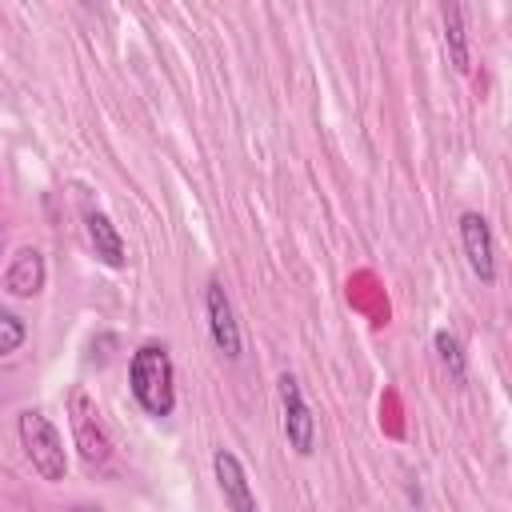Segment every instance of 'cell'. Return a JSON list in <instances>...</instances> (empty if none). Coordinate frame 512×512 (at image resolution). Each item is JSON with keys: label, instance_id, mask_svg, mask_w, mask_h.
<instances>
[{"label": "cell", "instance_id": "3", "mask_svg": "<svg viewBox=\"0 0 512 512\" xmlns=\"http://www.w3.org/2000/svg\"><path fill=\"white\" fill-rule=\"evenodd\" d=\"M68 424H72V440H76L84 464L88 468H100L112 456V440H108V428H104V420L96 412V400L80 384L68 392Z\"/></svg>", "mask_w": 512, "mask_h": 512}, {"label": "cell", "instance_id": "10", "mask_svg": "<svg viewBox=\"0 0 512 512\" xmlns=\"http://www.w3.org/2000/svg\"><path fill=\"white\" fill-rule=\"evenodd\" d=\"M444 44L452 52V64L460 72H468V32H464V8L460 4L444 8Z\"/></svg>", "mask_w": 512, "mask_h": 512}, {"label": "cell", "instance_id": "11", "mask_svg": "<svg viewBox=\"0 0 512 512\" xmlns=\"http://www.w3.org/2000/svg\"><path fill=\"white\" fill-rule=\"evenodd\" d=\"M432 344H436V352H440V364L448 368V376L456 380V384H464V348H460V340L448 332V328H440L436 336H432Z\"/></svg>", "mask_w": 512, "mask_h": 512}, {"label": "cell", "instance_id": "9", "mask_svg": "<svg viewBox=\"0 0 512 512\" xmlns=\"http://www.w3.org/2000/svg\"><path fill=\"white\" fill-rule=\"evenodd\" d=\"M84 224H88V244H92L96 260L108 264V268H120V264H124V240H120L116 224H112L104 212H96V208L84 216Z\"/></svg>", "mask_w": 512, "mask_h": 512}, {"label": "cell", "instance_id": "7", "mask_svg": "<svg viewBox=\"0 0 512 512\" xmlns=\"http://www.w3.org/2000/svg\"><path fill=\"white\" fill-rule=\"evenodd\" d=\"M212 468H216V484H220V492H224V504H228L232 512H256V496H252L248 472H244V464H240L228 448H220V452L212 456Z\"/></svg>", "mask_w": 512, "mask_h": 512}, {"label": "cell", "instance_id": "8", "mask_svg": "<svg viewBox=\"0 0 512 512\" xmlns=\"http://www.w3.org/2000/svg\"><path fill=\"white\" fill-rule=\"evenodd\" d=\"M4 284H8L12 296H24V300L36 296V292L44 288V256H40L36 248H20V252L12 256V264H8Z\"/></svg>", "mask_w": 512, "mask_h": 512}, {"label": "cell", "instance_id": "12", "mask_svg": "<svg viewBox=\"0 0 512 512\" xmlns=\"http://www.w3.org/2000/svg\"><path fill=\"white\" fill-rule=\"evenodd\" d=\"M20 344H24V320L0 308V356H8V352H16Z\"/></svg>", "mask_w": 512, "mask_h": 512}, {"label": "cell", "instance_id": "5", "mask_svg": "<svg viewBox=\"0 0 512 512\" xmlns=\"http://www.w3.org/2000/svg\"><path fill=\"white\" fill-rule=\"evenodd\" d=\"M460 244H464L472 276L492 284L496 280V244H492V228H488V220L480 212H464L460 216Z\"/></svg>", "mask_w": 512, "mask_h": 512}, {"label": "cell", "instance_id": "4", "mask_svg": "<svg viewBox=\"0 0 512 512\" xmlns=\"http://www.w3.org/2000/svg\"><path fill=\"white\" fill-rule=\"evenodd\" d=\"M280 404H284V436H288V444L300 456H308L312 444H316V420H312V408H308V400L300 392V380L288 376V372L280 376Z\"/></svg>", "mask_w": 512, "mask_h": 512}, {"label": "cell", "instance_id": "2", "mask_svg": "<svg viewBox=\"0 0 512 512\" xmlns=\"http://www.w3.org/2000/svg\"><path fill=\"white\" fill-rule=\"evenodd\" d=\"M16 432H20V444H24L28 460H32V468L40 472V480H48V484L64 480L68 456H64V440L52 428V420L40 408H24L20 420H16Z\"/></svg>", "mask_w": 512, "mask_h": 512}, {"label": "cell", "instance_id": "13", "mask_svg": "<svg viewBox=\"0 0 512 512\" xmlns=\"http://www.w3.org/2000/svg\"><path fill=\"white\" fill-rule=\"evenodd\" d=\"M0 240H4V232H0Z\"/></svg>", "mask_w": 512, "mask_h": 512}, {"label": "cell", "instance_id": "6", "mask_svg": "<svg viewBox=\"0 0 512 512\" xmlns=\"http://www.w3.org/2000/svg\"><path fill=\"white\" fill-rule=\"evenodd\" d=\"M204 312H208L212 344H216L228 360H236V356H240V324H236V316H232V300H228V292H224L220 280H208V288H204Z\"/></svg>", "mask_w": 512, "mask_h": 512}, {"label": "cell", "instance_id": "1", "mask_svg": "<svg viewBox=\"0 0 512 512\" xmlns=\"http://www.w3.org/2000/svg\"><path fill=\"white\" fill-rule=\"evenodd\" d=\"M128 388L136 396V404L164 420L172 416L176 408V372H172V356L164 344H140L132 352V364H128Z\"/></svg>", "mask_w": 512, "mask_h": 512}]
</instances>
